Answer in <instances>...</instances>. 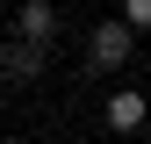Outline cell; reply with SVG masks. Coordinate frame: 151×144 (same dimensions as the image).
Listing matches in <instances>:
<instances>
[{"mask_svg": "<svg viewBox=\"0 0 151 144\" xmlns=\"http://www.w3.org/2000/svg\"><path fill=\"white\" fill-rule=\"evenodd\" d=\"M101 115H108V130H144V115H151V101L137 94V86H122V94H108V108H101Z\"/></svg>", "mask_w": 151, "mask_h": 144, "instance_id": "3957f363", "label": "cell"}, {"mask_svg": "<svg viewBox=\"0 0 151 144\" xmlns=\"http://www.w3.org/2000/svg\"><path fill=\"white\" fill-rule=\"evenodd\" d=\"M86 43H93V65H101V72H115V65H129V58H137V29H129L122 14H115V22H101Z\"/></svg>", "mask_w": 151, "mask_h": 144, "instance_id": "6da1fadb", "label": "cell"}, {"mask_svg": "<svg viewBox=\"0 0 151 144\" xmlns=\"http://www.w3.org/2000/svg\"><path fill=\"white\" fill-rule=\"evenodd\" d=\"M122 22L144 36V29H151V0H122Z\"/></svg>", "mask_w": 151, "mask_h": 144, "instance_id": "277c9868", "label": "cell"}, {"mask_svg": "<svg viewBox=\"0 0 151 144\" xmlns=\"http://www.w3.org/2000/svg\"><path fill=\"white\" fill-rule=\"evenodd\" d=\"M14 36H22V43H50V36H58V7H50V0H22Z\"/></svg>", "mask_w": 151, "mask_h": 144, "instance_id": "7a4b0ae2", "label": "cell"}, {"mask_svg": "<svg viewBox=\"0 0 151 144\" xmlns=\"http://www.w3.org/2000/svg\"><path fill=\"white\" fill-rule=\"evenodd\" d=\"M0 144H22V137H0Z\"/></svg>", "mask_w": 151, "mask_h": 144, "instance_id": "8992f818", "label": "cell"}, {"mask_svg": "<svg viewBox=\"0 0 151 144\" xmlns=\"http://www.w3.org/2000/svg\"><path fill=\"white\" fill-rule=\"evenodd\" d=\"M0 72H14V50H7V43H0Z\"/></svg>", "mask_w": 151, "mask_h": 144, "instance_id": "5b68a950", "label": "cell"}]
</instances>
